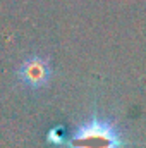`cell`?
Masks as SVG:
<instances>
[{"mask_svg": "<svg viewBox=\"0 0 146 148\" xmlns=\"http://www.w3.org/2000/svg\"><path fill=\"white\" fill-rule=\"evenodd\" d=\"M19 81L29 88V90H40L43 86L48 84L50 77H52V66L46 59L43 57H28L26 60H23V64L19 66Z\"/></svg>", "mask_w": 146, "mask_h": 148, "instance_id": "7a4b0ae2", "label": "cell"}, {"mask_svg": "<svg viewBox=\"0 0 146 148\" xmlns=\"http://www.w3.org/2000/svg\"><path fill=\"white\" fill-rule=\"evenodd\" d=\"M64 145L67 148H122L124 138L113 121L91 115L65 138Z\"/></svg>", "mask_w": 146, "mask_h": 148, "instance_id": "6da1fadb", "label": "cell"}]
</instances>
